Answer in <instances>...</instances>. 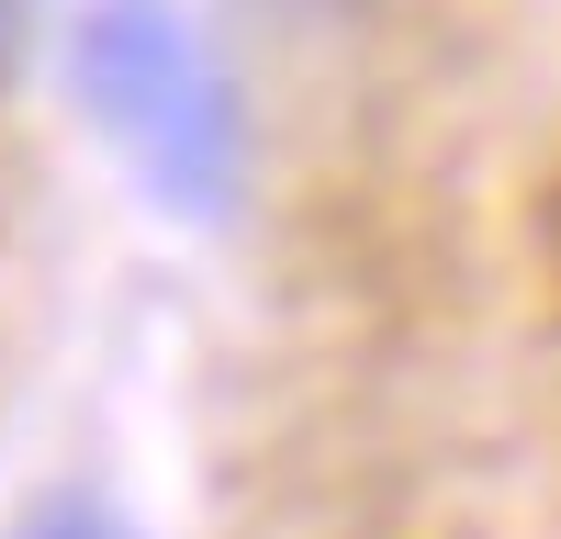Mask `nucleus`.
<instances>
[{"mask_svg":"<svg viewBox=\"0 0 561 539\" xmlns=\"http://www.w3.org/2000/svg\"><path fill=\"white\" fill-rule=\"evenodd\" d=\"M12 539H135V528H124V506H102L90 483H68V494H45V506H23Z\"/></svg>","mask_w":561,"mask_h":539,"instance_id":"nucleus-2","label":"nucleus"},{"mask_svg":"<svg viewBox=\"0 0 561 539\" xmlns=\"http://www.w3.org/2000/svg\"><path fill=\"white\" fill-rule=\"evenodd\" d=\"M248 23H270V34H359L382 0H237Z\"/></svg>","mask_w":561,"mask_h":539,"instance_id":"nucleus-3","label":"nucleus"},{"mask_svg":"<svg viewBox=\"0 0 561 539\" xmlns=\"http://www.w3.org/2000/svg\"><path fill=\"white\" fill-rule=\"evenodd\" d=\"M68 90L90 135L147 180V203L180 225H225L248 203V102L237 68L180 0H79Z\"/></svg>","mask_w":561,"mask_h":539,"instance_id":"nucleus-1","label":"nucleus"},{"mask_svg":"<svg viewBox=\"0 0 561 539\" xmlns=\"http://www.w3.org/2000/svg\"><path fill=\"white\" fill-rule=\"evenodd\" d=\"M34 12H45V0H0V90H12L23 57H34Z\"/></svg>","mask_w":561,"mask_h":539,"instance_id":"nucleus-4","label":"nucleus"}]
</instances>
